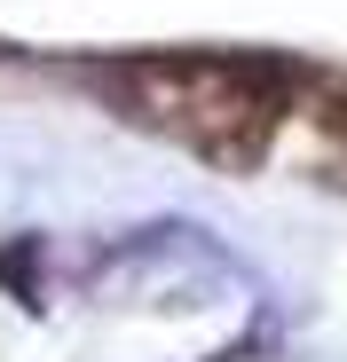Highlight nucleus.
<instances>
[{"mask_svg": "<svg viewBox=\"0 0 347 362\" xmlns=\"http://www.w3.org/2000/svg\"><path fill=\"white\" fill-rule=\"evenodd\" d=\"M292 127H300V165L331 189H347V79H308Z\"/></svg>", "mask_w": 347, "mask_h": 362, "instance_id": "obj_2", "label": "nucleus"}, {"mask_svg": "<svg viewBox=\"0 0 347 362\" xmlns=\"http://www.w3.org/2000/svg\"><path fill=\"white\" fill-rule=\"evenodd\" d=\"M87 87L142 134L221 173H253L284 142L308 79L276 55H119V64H95Z\"/></svg>", "mask_w": 347, "mask_h": 362, "instance_id": "obj_1", "label": "nucleus"}]
</instances>
